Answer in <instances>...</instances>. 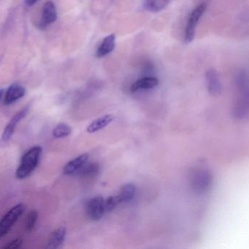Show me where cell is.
Segmentation results:
<instances>
[{"mask_svg": "<svg viewBox=\"0 0 249 249\" xmlns=\"http://www.w3.org/2000/svg\"><path fill=\"white\" fill-rule=\"evenodd\" d=\"M88 154H83L78 156L76 158L70 161L63 169V173L67 176H71V175L76 174L88 161Z\"/></svg>", "mask_w": 249, "mask_h": 249, "instance_id": "52a82bcc", "label": "cell"}, {"mask_svg": "<svg viewBox=\"0 0 249 249\" xmlns=\"http://www.w3.org/2000/svg\"><path fill=\"white\" fill-rule=\"evenodd\" d=\"M26 93V89L24 87L18 84H14L8 88L5 94L4 103L6 106L13 104L24 97Z\"/></svg>", "mask_w": 249, "mask_h": 249, "instance_id": "8fae6325", "label": "cell"}, {"mask_svg": "<svg viewBox=\"0 0 249 249\" xmlns=\"http://www.w3.org/2000/svg\"><path fill=\"white\" fill-rule=\"evenodd\" d=\"M114 116L111 114L102 116V117L96 119L89 125L88 127H87V132L89 133H94V132H98V131L104 129L107 125L110 124L114 120Z\"/></svg>", "mask_w": 249, "mask_h": 249, "instance_id": "5bb4252c", "label": "cell"}, {"mask_svg": "<svg viewBox=\"0 0 249 249\" xmlns=\"http://www.w3.org/2000/svg\"><path fill=\"white\" fill-rule=\"evenodd\" d=\"M115 47H116V36L114 34L109 35L103 39L101 44L97 48L96 56L97 58L104 57L113 52Z\"/></svg>", "mask_w": 249, "mask_h": 249, "instance_id": "9c48e42d", "label": "cell"}, {"mask_svg": "<svg viewBox=\"0 0 249 249\" xmlns=\"http://www.w3.org/2000/svg\"><path fill=\"white\" fill-rule=\"evenodd\" d=\"M67 230L64 227H59L53 231L46 243V249H56L60 247L66 237Z\"/></svg>", "mask_w": 249, "mask_h": 249, "instance_id": "30bf717a", "label": "cell"}, {"mask_svg": "<svg viewBox=\"0 0 249 249\" xmlns=\"http://www.w3.org/2000/svg\"><path fill=\"white\" fill-rule=\"evenodd\" d=\"M99 165L96 163L84 165L76 174L79 175L81 177L89 178L93 177L98 173Z\"/></svg>", "mask_w": 249, "mask_h": 249, "instance_id": "e0dca14e", "label": "cell"}, {"mask_svg": "<svg viewBox=\"0 0 249 249\" xmlns=\"http://www.w3.org/2000/svg\"><path fill=\"white\" fill-rule=\"evenodd\" d=\"M194 185L195 189H199L200 192H203L204 189H207L211 181V175L205 170H197L194 173Z\"/></svg>", "mask_w": 249, "mask_h": 249, "instance_id": "4fadbf2b", "label": "cell"}, {"mask_svg": "<svg viewBox=\"0 0 249 249\" xmlns=\"http://www.w3.org/2000/svg\"><path fill=\"white\" fill-rule=\"evenodd\" d=\"M72 129L66 124H59L53 130V135L56 138H62L69 136Z\"/></svg>", "mask_w": 249, "mask_h": 249, "instance_id": "ac0fdd59", "label": "cell"}, {"mask_svg": "<svg viewBox=\"0 0 249 249\" xmlns=\"http://www.w3.org/2000/svg\"><path fill=\"white\" fill-rule=\"evenodd\" d=\"M28 110L29 108L27 107L22 109L21 111L18 112V113L16 114L14 117L10 121L9 123L7 125L6 127H5V130H4L3 134H2V141H8L11 139L13 134L14 133L16 128H17V124L21 122L23 118L25 117L27 112H28Z\"/></svg>", "mask_w": 249, "mask_h": 249, "instance_id": "ba28073f", "label": "cell"}, {"mask_svg": "<svg viewBox=\"0 0 249 249\" xmlns=\"http://www.w3.org/2000/svg\"><path fill=\"white\" fill-rule=\"evenodd\" d=\"M136 193V187L132 183H128L122 186L118 196L120 198L121 202H129L133 199Z\"/></svg>", "mask_w": 249, "mask_h": 249, "instance_id": "2e32d148", "label": "cell"}, {"mask_svg": "<svg viewBox=\"0 0 249 249\" xmlns=\"http://www.w3.org/2000/svg\"><path fill=\"white\" fill-rule=\"evenodd\" d=\"M207 8V5L205 2L199 4L191 13L189 19L186 24V30H185L184 41L186 43H190L193 41L195 38V33H196V27L201 17L205 13Z\"/></svg>", "mask_w": 249, "mask_h": 249, "instance_id": "3957f363", "label": "cell"}, {"mask_svg": "<svg viewBox=\"0 0 249 249\" xmlns=\"http://www.w3.org/2000/svg\"><path fill=\"white\" fill-rule=\"evenodd\" d=\"M56 18H57V12H56L55 4L51 0L48 1L43 6L41 21L40 23V27L45 28L48 27L54 23Z\"/></svg>", "mask_w": 249, "mask_h": 249, "instance_id": "8992f818", "label": "cell"}, {"mask_svg": "<svg viewBox=\"0 0 249 249\" xmlns=\"http://www.w3.org/2000/svg\"><path fill=\"white\" fill-rule=\"evenodd\" d=\"M37 218H38V213L36 210H32L29 212L27 218V226H26L27 231H33V229L36 227Z\"/></svg>", "mask_w": 249, "mask_h": 249, "instance_id": "d6986e66", "label": "cell"}, {"mask_svg": "<svg viewBox=\"0 0 249 249\" xmlns=\"http://www.w3.org/2000/svg\"><path fill=\"white\" fill-rule=\"evenodd\" d=\"M159 84H160V81L156 77H143L135 81L131 87L130 90L132 92H136L138 90L151 89L154 87H157Z\"/></svg>", "mask_w": 249, "mask_h": 249, "instance_id": "7c38bea8", "label": "cell"}, {"mask_svg": "<svg viewBox=\"0 0 249 249\" xmlns=\"http://www.w3.org/2000/svg\"><path fill=\"white\" fill-rule=\"evenodd\" d=\"M120 203V198L118 195L110 196L106 201H104L105 213L110 212Z\"/></svg>", "mask_w": 249, "mask_h": 249, "instance_id": "ffe728a7", "label": "cell"}, {"mask_svg": "<svg viewBox=\"0 0 249 249\" xmlns=\"http://www.w3.org/2000/svg\"><path fill=\"white\" fill-rule=\"evenodd\" d=\"M25 211V205L19 203L11 208L3 218L0 220V238L6 235L11 231L14 224Z\"/></svg>", "mask_w": 249, "mask_h": 249, "instance_id": "7a4b0ae2", "label": "cell"}, {"mask_svg": "<svg viewBox=\"0 0 249 249\" xmlns=\"http://www.w3.org/2000/svg\"><path fill=\"white\" fill-rule=\"evenodd\" d=\"M172 0H145L143 8L148 12L159 13L165 9Z\"/></svg>", "mask_w": 249, "mask_h": 249, "instance_id": "9a60e30c", "label": "cell"}, {"mask_svg": "<svg viewBox=\"0 0 249 249\" xmlns=\"http://www.w3.org/2000/svg\"><path fill=\"white\" fill-rule=\"evenodd\" d=\"M22 245V240L21 238H17L8 243V245L4 247L5 249H17L21 247Z\"/></svg>", "mask_w": 249, "mask_h": 249, "instance_id": "44dd1931", "label": "cell"}, {"mask_svg": "<svg viewBox=\"0 0 249 249\" xmlns=\"http://www.w3.org/2000/svg\"><path fill=\"white\" fill-rule=\"evenodd\" d=\"M205 81L210 94L218 96L221 92V84L218 72L215 70L209 69L205 72Z\"/></svg>", "mask_w": 249, "mask_h": 249, "instance_id": "5b68a950", "label": "cell"}, {"mask_svg": "<svg viewBox=\"0 0 249 249\" xmlns=\"http://www.w3.org/2000/svg\"><path fill=\"white\" fill-rule=\"evenodd\" d=\"M41 154L42 148L40 146L33 147L27 151L21 158L16 173L17 178L24 179L29 177L38 165Z\"/></svg>", "mask_w": 249, "mask_h": 249, "instance_id": "6da1fadb", "label": "cell"}, {"mask_svg": "<svg viewBox=\"0 0 249 249\" xmlns=\"http://www.w3.org/2000/svg\"><path fill=\"white\" fill-rule=\"evenodd\" d=\"M104 199L97 196L91 198L87 205V212L89 217L94 221H98L105 213Z\"/></svg>", "mask_w": 249, "mask_h": 249, "instance_id": "277c9868", "label": "cell"}, {"mask_svg": "<svg viewBox=\"0 0 249 249\" xmlns=\"http://www.w3.org/2000/svg\"><path fill=\"white\" fill-rule=\"evenodd\" d=\"M4 90L0 89V100L2 98V95H3Z\"/></svg>", "mask_w": 249, "mask_h": 249, "instance_id": "603a6c76", "label": "cell"}, {"mask_svg": "<svg viewBox=\"0 0 249 249\" xmlns=\"http://www.w3.org/2000/svg\"><path fill=\"white\" fill-rule=\"evenodd\" d=\"M38 0H25V4L27 6H33Z\"/></svg>", "mask_w": 249, "mask_h": 249, "instance_id": "7402d4cb", "label": "cell"}]
</instances>
